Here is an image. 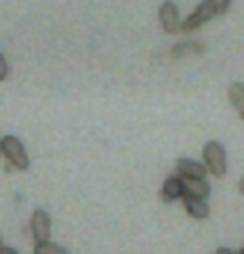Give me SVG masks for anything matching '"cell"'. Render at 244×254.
Returning <instances> with one entry per match:
<instances>
[{"mask_svg":"<svg viewBox=\"0 0 244 254\" xmlns=\"http://www.w3.org/2000/svg\"><path fill=\"white\" fill-rule=\"evenodd\" d=\"M183 194H184V188H183V180L181 178H178V176H171V178L165 181L163 191H161L163 201H175Z\"/></svg>","mask_w":244,"mask_h":254,"instance_id":"ba28073f","label":"cell"},{"mask_svg":"<svg viewBox=\"0 0 244 254\" xmlns=\"http://www.w3.org/2000/svg\"><path fill=\"white\" fill-rule=\"evenodd\" d=\"M206 50V47L204 44H201V42H181V44H176L173 47V50H171V57L173 59H184V57L188 55H194V54H201V52Z\"/></svg>","mask_w":244,"mask_h":254,"instance_id":"30bf717a","label":"cell"},{"mask_svg":"<svg viewBox=\"0 0 244 254\" xmlns=\"http://www.w3.org/2000/svg\"><path fill=\"white\" fill-rule=\"evenodd\" d=\"M2 153L5 155L7 160L17 168V170H20V171L28 170V165H30L28 155L18 138L12 136V135L3 136L2 138Z\"/></svg>","mask_w":244,"mask_h":254,"instance_id":"6da1fadb","label":"cell"},{"mask_svg":"<svg viewBox=\"0 0 244 254\" xmlns=\"http://www.w3.org/2000/svg\"><path fill=\"white\" fill-rule=\"evenodd\" d=\"M160 22L165 32L168 33H178L181 22H180V13H178V7L175 5L171 0L165 2L160 7Z\"/></svg>","mask_w":244,"mask_h":254,"instance_id":"5b68a950","label":"cell"},{"mask_svg":"<svg viewBox=\"0 0 244 254\" xmlns=\"http://www.w3.org/2000/svg\"><path fill=\"white\" fill-rule=\"evenodd\" d=\"M204 161L209 170V173L216 178H223L226 173V153L224 148L218 141H209L203 150Z\"/></svg>","mask_w":244,"mask_h":254,"instance_id":"3957f363","label":"cell"},{"mask_svg":"<svg viewBox=\"0 0 244 254\" xmlns=\"http://www.w3.org/2000/svg\"><path fill=\"white\" fill-rule=\"evenodd\" d=\"M183 203L189 216H193L196 219H204L209 216V206L204 203V199L193 198L189 194H183Z\"/></svg>","mask_w":244,"mask_h":254,"instance_id":"52a82bcc","label":"cell"},{"mask_svg":"<svg viewBox=\"0 0 244 254\" xmlns=\"http://www.w3.org/2000/svg\"><path fill=\"white\" fill-rule=\"evenodd\" d=\"M239 254H244V249H241V251H239Z\"/></svg>","mask_w":244,"mask_h":254,"instance_id":"d6986e66","label":"cell"},{"mask_svg":"<svg viewBox=\"0 0 244 254\" xmlns=\"http://www.w3.org/2000/svg\"><path fill=\"white\" fill-rule=\"evenodd\" d=\"M213 2H214V5H216V12L218 13H224L228 10L231 0H213Z\"/></svg>","mask_w":244,"mask_h":254,"instance_id":"5bb4252c","label":"cell"},{"mask_svg":"<svg viewBox=\"0 0 244 254\" xmlns=\"http://www.w3.org/2000/svg\"><path fill=\"white\" fill-rule=\"evenodd\" d=\"M0 153H2V140H0Z\"/></svg>","mask_w":244,"mask_h":254,"instance_id":"ac0fdd59","label":"cell"},{"mask_svg":"<svg viewBox=\"0 0 244 254\" xmlns=\"http://www.w3.org/2000/svg\"><path fill=\"white\" fill-rule=\"evenodd\" d=\"M0 254H17V251L7 246H0Z\"/></svg>","mask_w":244,"mask_h":254,"instance_id":"9a60e30c","label":"cell"},{"mask_svg":"<svg viewBox=\"0 0 244 254\" xmlns=\"http://www.w3.org/2000/svg\"><path fill=\"white\" fill-rule=\"evenodd\" d=\"M0 246H2V239H0Z\"/></svg>","mask_w":244,"mask_h":254,"instance_id":"ffe728a7","label":"cell"},{"mask_svg":"<svg viewBox=\"0 0 244 254\" xmlns=\"http://www.w3.org/2000/svg\"><path fill=\"white\" fill-rule=\"evenodd\" d=\"M216 254H233V253L229 251V249H226V248H221V249H218Z\"/></svg>","mask_w":244,"mask_h":254,"instance_id":"2e32d148","label":"cell"},{"mask_svg":"<svg viewBox=\"0 0 244 254\" xmlns=\"http://www.w3.org/2000/svg\"><path fill=\"white\" fill-rule=\"evenodd\" d=\"M7 73H8L7 60H5V57L0 54V80H5L7 78Z\"/></svg>","mask_w":244,"mask_h":254,"instance_id":"4fadbf2b","label":"cell"},{"mask_svg":"<svg viewBox=\"0 0 244 254\" xmlns=\"http://www.w3.org/2000/svg\"><path fill=\"white\" fill-rule=\"evenodd\" d=\"M183 188L186 191L184 194H189L193 198L199 199H204L211 193V186L204 180H183Z\"/></svg>","mask_w":244,"mask_h":254,"instance_id":"9c48e42d","label":"cell"},{"mask_svg":"<svg viewBox=\"0 0 244 254\" xmlns=\"http://www.w3.org/2000/svg\"><path fill=\"white\" fill-rule=\"evenodd\" d=\"M239 191H241V193L244 194V176H243V180L239 181Z\"/></svg>","mask_w":244,"mask_h":254,"instance_id":"e0dca14e","label":"cell"},{"mask_svg":"<svg viewBox=\"0 0 244 254\" xmlns=\"http://www.w3.org/2000/svg\"><path fill=\"white\" fill-rule=\"evenodd\" d=\"M214 15H218L216 12V5H214L213 0H203L198 7L194 8V12L186 18V20L181 23L180 32L183 33H191L194 32L196 28H199L203 23L209 22Z\"/></svg>","mask_w":244,"mask_h":254,"instance_id":"7a4b0ae2","label":"cell"},{"mask_svg":"<svg viewBox=\"0 0 244 254\" xmlns=\"http://www.w3.org/2000/svg\"><path fill=\"white\" fill-rule=\"evenodd\" d=\"M228 97L231 102L233 108L239 113V117L244 120V85L243 83H233L228 90Z\"/></svg>","mask_w":244,"mask_h":254,"instance_id":"8fae6325","label":"cell"},{"mask_svg":"<svg viewBox=\"0 0 244 254\" xmlns=\"http://www.w3.org/2000/svg\"><path fill=\"white\" fill-rule=\"evenodd\" d=\"M32 236L35 239V244L50 241L52 238V219L50 214L45 209H35L30 219Z\"/></svg>","mask_w":244,"mask_h":254,"instance_id":"277c9868","label":"cell"},{"mask_svg":"<svg viewBox=\"0 0 244 254\" xmlns=\"http://www.w3.org/2000/svg\"><path fill=\"white\" fill-rule=\"evenodd\" d=\"M33 254H68L66 249L59 246L57 243L45 241V243H38L33 248Z\"/></svg>","mask_w":244,"mask_h":254,"instance_id":"7c38bea8","label":"cell"},{"mask_svg":"<svg viewBox=\"0 0 244 254\" xmlns=\"http://www.w3.org/2000/svg\"><path fill=\"white\" fill-rule=\"evenodd\" d=\"M178 171L184 180H204L208 170L201 163L193 160H180Z\"/></svg>","mask_w":244,"mask_h":254,"instance_id":"8992f818","label":"cell"}]
</instances>
